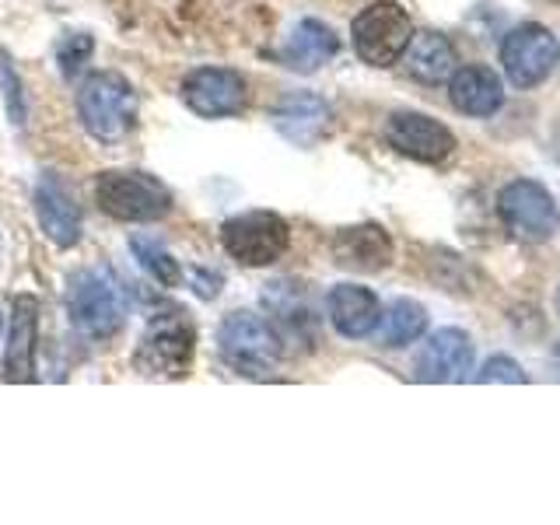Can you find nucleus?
<instances>
[{
    "label": "nucleus",
    "instance_id": "f257e3e1",
    "mask_svg": "<svg viewBox=\"0 0 560 525\" xmlns=\"http://www.w3.org/2000/svg\"><path fill=\"white\" fill-rule=\"evenodd\" d=\"M67 319L92 340H109L127 323V294L102 267H84L67 280Z\"/></svg>",
    "mask_w": 560,
    "mask_h": 525
},
{
    "label": "nucleus",
    "instance_id": "f03ea898",
    "mask_svg": "<svg viewBox=\"0 0 560 525\" xmlns=\"http://www.w3.org/2000/svg\"><path fill=\"white\" fill-rule=\"evenodd\" d=\"M197 354V329L179 308L158 312L140 332L133 350V368L144 378H186Z\"/></svg>",
    "mask_w": 560,
    "mask_h": 525
},
{
    "label": "nucleus",
    "instance_id": "7ed1b4c3",
    "mask_svg": "<svg viewBox=\"0 0 560 525\" xmlns=\"http://www.w3.org/2000/svg\"><path fill=\"white\" fill-rule=\"evenodd\" d=\"M218 350L224 364L245 378H267L284 358V340L270 319L256 312H228L218 329Z\"/></svg>",
    "mask_w": 560,
    "mask_h": 525
},
{
    "label": "nucleus",
    "instance_id": "20e7f679",
    "mask_svg": "<svg viewBox=\"0 0 560 525\" xmlns=\"http://www.w3.org/2000/svg\"><path fill=\"white\" fill-rule=\"evenodd\" d=\"M81 127L102 144H116L130 133L137 116V92L119 70H95L78 92Z\"/></svg>",
    "mask_w": 560,
    "mask_h": 525
},
{
    "label": "nucleus",
    "instance_id": "39448f33",
    "mask_svg": "<svg viewBox=\"0 0 560 525\" xmlns=\"http://www.w3.org/2000/svg\"><path fill=\"white\" fill-rule=\"evenodd\" d=\"M95 200L109 218L122 224H154L172 214V189L148 172L113 168L95 183Z\"/></svg>",
    "mask_w": 560,
    "mask_h": 525
},
{
    "label": "nucleus",
    "instance_id": "423d86ee",
    "mask_svg": "<svg viewBox=\"0 0 560 525\" xmlns=\"http://www.w3.org/2000/svg\"><path fill=\"white\" fill-rule=\"evenodd\" d=\"M350 35L354 52L368 67H393L413 39V22L396 0H375L354 18Z\"/></svg>",
    "mask_w": 560,
    "mask_h": 525
},
{
    "label": "nucleus",
    "instance_id": "0eeeda50",
    "mask_svg": "<svg viewBox=\"0 0 560 525\" xmlns=\"http://www.w3.org/2000/svg\"><path fill=\"white\" fill-rule=\"evenodd\" d=\"M221 242L228 256L238 259L242 267H270L288 253L291 228L273 210H245L224 221Z\"/></svg>",
    "mask_w": 560,
    "mask_h": 525
},
{
    "label": "nucleus",
    "instance_id": "6e6552de",
    "mask_svg": "<svg viewBox=\"0 0 560 525\" xmlns=\"http://www.w3.org/2000/svg\"><path fill=\"white\" fill-rule=\"evenodd\" d=\"M498 214L518 242H550L560 228V210L547 186L533 179H515L498 192Z\"/></svg>",
    "mask_w": 560,
    "mask_h": 525
},
{
    "label": "nucleus",
    "instance_id": "1a4fd4ad",
    "mask_svg": "<svg viewBox=\"0 0 560 525\" xmlns=\"http://www.w3.org/2000/svg\"><path fill=\"white\" fill-rule=\"evenodd\" d=\"M560 60V43L547 25L525 22L512 28L501 43V67L515 88H536L542 84Z\"/></svg>",
    "mask_w": 560,
    "mask_h": 525
},
{
    "label": "nucleus",
    "instance_id": "9d476101",
    "mask_svg": "<svg viewBox=\"0 0 560 525\" xmlns=\"http://www.w3.org/2000/svg\"><path fill=\"white\" fill-rule=\"evenodd\" d=\"M179 95L189 113L200 119H224L238 116L249 102V84H245L242 70L232 67H197L189 70L179 84Z\"/></svg>",
    "mask_w": 560,
    "mask_h": 525
},
{
    "label": "nucleus",
    "instance_id": "9b49d317",
    "mask_svg": "<svg viewBox=\"0 0 560 525\" xmlns=\"http://www.w3.org/2000/svg\"><path fill=\"white\" fill-rule=\"evenodd\" d=\"M385 140L399 154L413 158V162L438 165L455 151V133L424 113H393L385 119Z\"/></svg>",
    "mask_w": 560,
    "mask_h": 525
},
{
    "label": "nucleus",
    "instance_id": "f8f14e48",
    "mask_svg": "<svg viewBox=\"0 0 560 525\" xmlns=\"http://www.w3.org/2000/svg\"><path fill=\"white\" fill-rule=\"evenodd\" d=\"M469 372H472V340H469V332L455 326L434 329L417 350V361H413L417 382H434V385L466 382Z\"/></svg>",
    "mask_w": 560,
    "mask_h": 525
},
{
    "label": "nucleus",
    "instance_id": "ddd939ff",
    "mask_svg": "<svg viewBox=\"0 0 560 525\" xmlns=\"http://www.w3.org/2000/svg\"><path fill=\"white\" fill-rule=\"evenodd\" d=\"M35 218H39L43 235L57 245V249H74L81 242V207L70 197L67 183L60 175L46 172L35 183Z\"/></svg>",
    "mask_w": 560,
    "mask_h": 525
},
{
    "label": "nucleus",
    "instance_id": "4468645a",
    "mask_svg": "<svg viewBox=\"0 0 560 525\" xmlns=\"http://www.w3.org/2000/svg\"><path fill=\"white\" fill-rule=\"evenodd\" d=\"M35 350H39V298L18 294L11 302L4 382H35Z\"/></svg>",
    "mask_w": 560,
    "mask_h": 525
},
{
    "label": "nucleus",
    "instance_id": "2eb2a0df",
    "mask_svg": "<svg viewBox=\"0 0 560 525\" xmlns=\"http://www.w3.org/2000/svg\"><path fill=\"white\" fill-rule=\"evenodd\" d=\"M332 262L354 273H378L393 262V238L382 224H350L332 235Z\"/></svg>",
    "mask_w": 560,
    "mask_h": 525
},
{
    "label": "nucleus",
    "instance_id": "dca6fc26",
    "mask_svg": "<svg viewBox=\"0 0 560 525\" xmlns=\"http://www.w3.org/2000/svg\"><path fill=\"white\" fill-rule=\"evenodd\" d=\"M273 127L280 137H288L298 148H312L329 133L332 127V109L329 102L312 95V92H294L273 109Z\"/></svg>",
    "mask_w": 560,
    "mask_h": 525
},
{
    "label": "nucleus",
    "instance_id": "f3484780",
    "mask_svg": "<svg viewBox=\"0 0 560 525\" xmlns=\"http://www.w3.org/2000/svg\"><path fill=\"white\" fill-rule=\"evenodd\" d=\"M262 305L270 312V323L280 332V340H315V312L308 305V294L294 280H273L262 291Z\"/></svg>",
    "mask_w": 560,
    "mask_h": 525
},
{
    "label": "nucleus",
    "instance_id": "a211bd4d",
    "mask_svg": "<svg viewBox=\"0 0 560 525\" xmlns=\"http://www.w3.org/2000/svg\"><path fill=\"white\" fill-rule=\"evenodd\" d=\"M326 312L332 329L347 340H361L368 332H375L378 315H382V302L372 288L361 284H337L326 294Z\"/></svg>",
    "mask_w": 560,
    "mask_h": 525
},
{
    "label": "nucleus",
    "instance_id": "6ab92c4d",
    "mask_svg": "<svg viewBox=\"0 0 560 525\" xmlns=\"http://www.w3.org/2000/svg\"><path fill=\"white\" fill-rule=\"evenodd\" d=\"M448 98L463 116H494L504 102V88L498 81V74L490 67H463L452 74L448 84Z\"/></svg>",
    "mask_w": 560,
    "mask_h": 525
},
{
    "label": "nucleus",
    "instance_id": "aec40b11",
    "mask_svg": "<svg viewBox=\"0 0 560 525\" xmlns=\"http://www.w3.org/2000/svg\"><path fill=\"white\" fill-rule=\"evenodd\" d=\"M340 52V39L337 32H332L326 22L319 18H305V22H298L288 46L280 49V60H284L291 70H302V74H312V70H319L323 63H329L332 57Z\"/></svg>",
    "mask_w": 560,
    "mask_h": 525
},
{
    "label": "nucleus",
    "instance_id": "412c9836",
    "mask_svg": "<svg viewBox=\"0 0 560 525\" xmlns=\"http://www.w3.org/2000/svg\"><path fill=\"white\" fill-rule=\"evenodd\" d=\"M407 70L424 84H442L455 74V46L445 39L442 32H413L407 46Z\"/></svg>",
    "mask_w": 560,
    "mask_h": 525
},
{
    "label": "nucleus",
    "instance_id": "4be33fe9",
    "mask_svg": "<svg viewBox=\"0 0 560 525\" xmlns=\"http://www.w3.org/2000/svg\"><path fill=\"white\" fill-rule=\"evenodd\" d=\"M424 329H428V308L413 302V298H396V302H389V308L378 315L375 340L378 347H407L420 340Z\"/></svg>",
    "mask_w": 560,
    "mask_h": 525
},
{
    "label": "nucleus",
    "instance_id": "5701e85b",
    "mask_svg": "<svg viewBox=\"0 0 560 525\" xmlns=\"http://www.w3.org/2000/svg\"><path fill=\"white\" fill-rule=\"evenodd\" d=\"M130 253L137 256L140 270H144L158 288H179L183 284V267L179 259L168 253V245L158 235H130Z\"/></svg>",
    "mask_w": 560,
    "mask_h": 525
},
{
    "label": "nucleus",
    "instance_id": "b1692460",
    "mask_svg": "<svg viewBox=\"0 0 560 525\" xmlns=\"http://www.w3.org/2000/svg\"><path fill=\"white\" fill-rule=\"evenodd\" d=\"M92 49H95L92 35H67V39L57 46V63H60V70H63V78H67V81L74 78L78 70L88 63V57H92Z\"/></svg>",
    "mask_w": 560,
    "mask_h": 525
},
{
    "label": "nucleus",
    "instance_id": "393cba45",
    "mask_svg": "<svg viewBox=\"0 0 560 525\" xmlns=\"http://www.w3.org/2000/svg\"><path fill=\"white\" fill-rule=\"evenodd\" d=\"M477 382H483V385H490V382H508V385H525L529 378H525V372L518 368V361H512V358H504V354H494L490 358L483 368H480V375H477Z\"/></svg>",
    "mask_w": 560,
    "mask_h": 525
},
{
    "label": "nucleus",
    "instance_id": "a878e982",
    "mask_svg": "<svg viewBox=\"0 0 560 525\" xmlns=\"http://www.w3.org/2000/svg\"><path fill=\"white\" fill-rule=\"evenodd\" d=\"M553 361H557V368H560V343L553 347Z\"/></svg>",
    "mask_w": 560,
    "mask_h": 525
},
{
    "label": "nucleus",
    "instance_id": "bb28decb",
    "mask_svg": "<svg viewBox=\"0 0 560 525\" xmlns=\"http://www.w3.org/2000/svg\"><path fill=\"white\" fill-rule=\"evenodd\" d=\"M557 315H560V288H557Z\"/></svg>",
    "mask_w": 560,
    "mask_h": 525
}]
</instances>
